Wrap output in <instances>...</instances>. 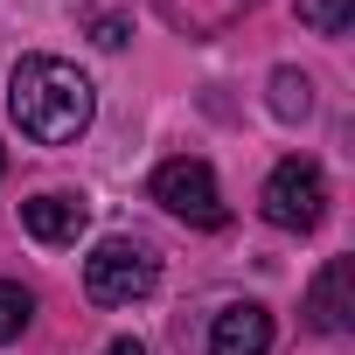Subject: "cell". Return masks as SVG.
I'll use <instances>...</instances> for the list:
<instances>
[{
	"mask_svg": "<svg viewBox=\"0 0 355 355\" xmlns=\"http://www.w3.org/2000/svg\"><path fill=\"white\" fill-rule=\"evenodd\" d=\"M8 112H15V125H21L35 146H70V139L91 125L98 91H91V77H84L77 63H63V56H21V63H15V84H8Z\"/></svg>",
	"mask_w": 355,
	"mask_h": 355,
	"instance_id": "obj_1",
	"label": "cell"
},
{
	"mask_svg": "<svg viewBox=\"0 0 355 355\" xmlns=\"http://www.w3.org/2000/svg\"><path fill=\"white\" fill-rule=\"evenodd\" d=\"M160 286V251L146 237H105L91 258H84V293L98 306H132Z\"/></svg>",
	"mask_w": 355,
	"mask_h": 355,
	"instance_id": "obj_2",
	"label": "cell"
},
{
	"mask_svg": "<svg viewBox=\"0 0 355 355\" xmlns=\"http://www.w3.org/2000/svg\"><path fill=\"white\" fill-rule=\"evenodd\" d=\"M258 209H265L272 230H293V237L320 230V216H327V174H320V160H300V153L279 160L265 174V189H258Z\"/></svg>",
	"mask_w": 355,
	"mask_h": 355,
	"instance_id": "obj_3",
	"label": "cell"
},
{
	"mask_svg": "<svg viewBox=\"0 0 355 355\" xmlns=\"http://www.w3.org/2000/svg\"><path fill=\"white\" fill-rule=\"evenodd\" d=\"M153 202H160L167 216L196 223V230H223V223H230V202H223V189H216V167L196 160V153H174V160L153 167Z\"/></svg>",
	"mask_w": 355,
	"mask_h": 355,
	"instance_id": "obj_4",
	"label": "cell"
},
{
	"mask_svg": "<svg viewBox=\"0 0 355 355\" xmlns=\"http://www.w3.org/2000/svg\"><path fill=\"white\" fill-rule=\"evenodd\" d=\"M21 230H28L35 244H77V237L91 230V202L70 196V189H42V196L21 202Z\"/></svg>",
	"mask_w": 355,
	"mask_h": 355,
	"instance_id": "obj_5",
	"label": "cell"
},
{
	"mask_svg": "<svg viewBox=\"0 0 355 355\" xmlns=\"http://www.w3.org/2000/svg\"><path fill=\"white\" fill-rule=\"evenodd\" d=\"M209 355H272V313L258 300H230L209 320Z\"/></svg>",
	"mask_w": 355,
	"mask_h": 355,
	"instance_id": "obj_6",
	"label": "cell"
},
{
	"mask_svg": "<svg viewBox=\"0 0 355 355\" xmlns=\"http://www.w3.org/2000/svg\"><path fill=\"white\" fill-rule=\"evenodd\" d=\"M348 286H355V265H348V258H327L320 279L306 286V327H313V334H348V327H355V320H348V313H355V306H348Z\"/></svg>",
	"mask_w": 355,
	"mask_h": 355,
	"instance_id": "obj_7",
	"label": "cell"
},
{
	"mask_svg": "<svg viewBox=\"0 0 355 355\" xmlns=\"http://www.w3.org/2000/svg\"><path fill=\"white\" fill-rule=\"evenodd\" d=\"M272 119H286V125H300L306 112H313V77L306 70H272Z\"/></svg>",
	"mask_w": 355,
	"mask_h": 355,
	"instance_id": "obj_8",
	"label": "cell"
},
{
	"mask_svg": "<svg viewBox=\"0 0 355 355\" xmlns=\"http://www.w3.org/2000/svg\"><path fill=\"white\" fill-rule=\"evenodd\" d=\"M35 320V293L21 286V279H0V348L8 341H21V327Z\"/></svg>",
	"mask_w": 355,
	"mask_h": 355,
	"instance_id": "obj_9",
	"label": "cell"
},
{
	"mask_svg": "<svg viewBox=\"0 0 355 355\" xmlns=\"http://www.w3.org/2000/svg\"><path fill=\"white\" fill-rule=\"evenodd\" d=\"M300 21H306L313 35H341V28L355 21V0H300Z\"/></svg>",
	"mask_w": 355,
	"mask_h": 355,
	"instance_id": "obj_10",
	"label": "cell"
},
{
	"mask_svg": "<svg viewBox=\"0 0 355 355\" xmlns=\"http://www.w3.org/2000/svg\"><path fill=\"white\" fill-rule=\"evenodd\" d=\"M84 28H91V42H98V49H125V35H132V21H125V15H91Z\"/></svg>",
	"mask_w": 355,
	"mask_h": 355,
	"instance_id": "obj_11",
	"label": "cell"
},
{
	"mask_svg": "<svg viewBox=\"0 0 355 355\" xmlns=\"http://www.w3.org/2000/svg\"><path fill=\"white\" fill-rule=\"evenodd\" d=\"M105 355H146V348H139V341H112Z\"/></svg>",
	"mask_w": 355,
	"mask_h": 355,
	"instance_id": "obj_12",
	"label": "cell"
},
{
	"mask_svg": "<svg viewBox=\"0 0 355 355\" xmlns=\"http://www.w3.org/2000/svg\"><path fill=\"white\" fill-rule=\"evenodd\" d=\"M0 174H8V153H0Z\"/></svg>",
	"mask_w": 355,
	"mask_h": 355,
	"instance_id": "obj_13",
	"label": "cell"
}]
</instances>
